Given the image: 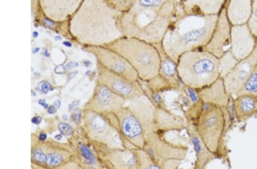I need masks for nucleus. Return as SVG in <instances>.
Returning a JSON list of instances; mask_svg holds the SVG:
<instances>
[{"instance_id": "39", "label": "nucleus", "mask_w": 257, "mask_h": 169, "mask_svg": "<svg viewBox=\"0 0 257 169\" xmlns=\"http://www.w3.org/2000/svg\"><path fill=\"white\" fill-rule=\"evenodd\" d=\"M41 121H42V118L39 116L34 117L32 119V122L37 125L40 124Z\"/></svg>"}, {"instance_id": "25", "label": "nucleus", "mask_w": 257, "mask_h": 169, "mask_svg": "<svg viewBox=\"0 0 257 169\" xmlns=\"http://www.w3.org/2000/svg\"><path fill=\"white\" fill-rule=\"evenodd\" d=\"M145 82L149 89L157 94L177 89L171 82L159 74L158 76Z\"/></svg>"}, {"instance_id": "16", "label": "nucleus", "mask_w": 257, "mask_h": 169, "mask_svg": "<svg viewBox=\"0 0 257 169\" xmlns=\"http://www.w3.org/2000/svg\"><path fill=\"white\" fill-rule=\"evenodd\" d=\"M128 107L142 122L145 133L155 132L154 118L156 106L146 94L131 101Z\"/></svg>"}, {"instance_id": "50", "label": "nucleus", "mask_w": 257, "mask_h": 169, "mask_svg": "<svg viewBox=\"0 0 257 169\" xmlns=\"http://www.w3.org/2000/svg\"><path fill=\"white\" fill-rule=\"evenodd\" d=\"M181 1H182V0H181Z\"/></svg>"}, {"instance_id": "2", "label": "nucleus", "mask_w": 257, "mask_h": 169, "mask_svg": "<svg viewBox=\"0 0 257 169\" xmlns=\"http://www.w3.org/2000/svg\"><path fill=\"white\" fill-rule=\"evenodd\" d=\"M184 14L181 0H176L159 10H131L121 15L118 24L124 36L153 44L161 43L174 20Z\"/></svg>"}, {"instance_id": "7", "label": "nucleus", "mask_w": 257, "mask_h": 169, "mask_svg": "<svg viewBox=\"0 0 257 169\" xmlns=\"http://www.w3.org/2000/svg\"><path fill=\"white\" fill-rule=\"evenodd\" d=\"M143 150L160 168H177L187 156L189 148L168 142L163 134L151 132L145 133Z\"/></svg>"}, {"instance_id": "1", "label": "nucleus", "mask_w": 257, "mask_h": 169, "mask_svg": "<svg viewBox=\"0 0 257 169\" xmlns=\"http://www.w3.org/2000/svg\"><path fill=\"white\" fill-rule=\"evenodd\" d=\"M122 14L106 0H84L70 20V34L90 46H105L123 36L118 24Z\"/></svg>"}, {"instance_id": "17", "label": "nucleus", "mask_w": 257, "mask_h": 169, "mask_svg": "<svg viewBox=\"0 0 257 169\" xmlns=\"http://www.w3.org/2000/svg\"><path fill=\"white\" fill-rule=\"evenodd\" d=\"M227 0H182V10L186 15L210 16L218 15Z\"/></svg>"}, {"instance_id": "35", "label": "nucleus", "mask_w": 257, "mask_h": 169, "mask_svg": "<svg viewBox=\"0 0 257 169\" xmlns=\"http://www.w3.org/2000/svg\"><path fill=\"white\" fill-rule=\"evenodd\" d=\"M58 127H59L61 134L63 135L67 134L70 128L68 124L64 122L60 123Z\"/></svg>"}, {"instance_id": "42", "label": "nucleus", "mask_w": 257, "mask_h": 169, "mask_svg": "<svg viewBox=\"0 0 257 169\" xmlns=\"http://www.w3.org/2000/svg\"><path fill=\"white\" fill-rule=\"evenodd\" d=\"M39 103L40 105L43 106L45 109H47L48 107V104H47L45 100H40Z\"/></svg>"}, {"instance_id": "38", "label": "nucleus", "mask_w": 257, "mask_h": 169, "mask_svg": "<svg viewBox=\"0 0 257 169\" xmlns=\"http://www.w3.org/2000/svg\"><path fill=\"white\" fill-rule=\"evenodd\" d=\"M78 64L76 62H70L66 64L64 67V69L65 70H69L74 68H76Z\"/></svg>"}, {"instance_id": "31", "label": "nucleus", "mask_w": 257, "mask_h": 169, "mask_svg": "<svg viewBox=\"0 0 257 169\" xmlns=\"http://www.w3.org/2000/svg\"><path fill=\"white\" fill-rule=\"evenodd\" d=\"M247 24L257 40V0H252L251 14Z\"/></svg>"}, {"instance_id": "47", "label": "nucleus", "mask_w": 257, "mask_h": 169, "mask_svg": "<svg viewBox=\"0 0 257 169\" xmlns=\"http://www.w3.org/2000/svg\"><path fill=\"white\" fill-rule=\"evenodd\" d=\"M63 118L64 120H67L68 118V116H66V115L64 114L63 116Z\"/></svg>"}, {"instance_id": "20", "label": "nucleus", "mask_w": 257, "mask_h": 169, "mask_svg": "<svg viewBox=\"0 0 257 169\" xmlns=\"http://www.w3.org/2000/svg\"><path fill=\"white\" fill-rule=\"evenodd\" d=\"M197 90L200 100L208 104L227 106L232 98L231 94L227 92L221 77L210 86Z\"/></svg>"}, {"instance_id": "19", "label": "nucleus", "mask_w": 257, "mask_h": 169, "mask_svg": "<svg viewBox=\"0 0 257 169\" xmlns=\"http://www.w3.org/2000/svg\"><path fill=\"white\" fill-rule=\"evenodd\" d=\"M138 149L114 148L106 146L105 156L111 166L117 168H140Z\"/></svg>"}, {"instance_id": "29", "label": "nucleus", "mask_w": 257, "mask_h": 169, "mask_svg": "<svg viewBox=\"0 0 257 169\" xmlns=\"http://www.w3.org/2000/svg\"><path fill=\"white\" fill-rule=\"evenodd\" d=\"M140 162V169L142 168H160L154 162L151 156L146 151L143 149L137 150Z\"/></svg>"}, {"instance_id": "4", "label": "nucleus", "mask_w": 257, "mask_h": 169, "mask_svg": "<svg viewBox=\"0 0 257 169\" xmlns=\"http://www.w3.org/2000/svg\"><path fill=\"white\" fill-rule=\"evenodd\" d=\"M218 58L202 49L186 52L177 62V72L182 84L196 90L214 83L220 77Z\"/></svg>"}, {"instance_id": "15", "label": "nucleus", "mask_w": 257, "mask_h": 169, "mask_svg": "<svg viewBox=\"0 0 257 169\" xmlns=\"http://www.w3.org/2000/svg\"><path fill=\"white\" fill-rule=\"evenodd\" d=\"M46 17L57 22H65L76 13L84 0H40Z\"/></svg>"}, {"instance_id": "40", "label": "nucleus", "mask_w": 257, "mask_h": 169, "mask_svg": "<svg viewBox=\"0 0 257 169\" xmlns=\"http://www.w3.org/2000/svg\"><path fill=\"white\" fill-rule=\"evenodd\" d=\"M80 101L77 100L73 101L71 104L69 105V109L72 110L73 108H75V107L80 104Z\"/></svg>"}, {"instance_id": "3", "label": "nucleus", "mask_w": 257, "mask_h": 169, "mask_svg": "<svg viewBox=\"0 0 257 169\" xmlns=\"http://www.w3.org/2000/svg\"><path fill=\"white\" fill-rule=\"evenodd\" d=\"M218 17L180 16L172 23L162 40L164 52L177 64L184 53L204 48L213 34Z\"/></svg>"}, {"instance_id": "6", "label": "nucleus", "mask_w": 257, "mask_h": 169, "mask_svg": "<svg viewBox=\"0 0 257 169\" xmlns=\"http://www.w3.org/2000/svg\"><path fill=\"white\" fill-rule=\"evenodd\" d=\"M232 119L229 106L204 103L200 116L193 124L203 142L217 158L224 155V138Z\"/></svg>"}, {"instance_id": "22", "label": "nucleus", "mask_w": 257, "mask_h": 169, "mask_svg": "<svg viewBox=\"0 0 257 169\" xmlns=\"http://www.w3.org/2000/svg\"><path fill=\"white\" fill-rule=\"evenodd\" d=\"M226 14L231 26L247 24L252 10V0H227Z\"/></svg>"}, {"instance_id": "5", "label": "nucleus", "mask_w": 257, "mask_h": 169, "mask_svg": "<svg viewBox=\"0 0 257 169\" xmlns=\"http://www.w3.org/2000/svg\"><path fill=\"white\" fill-rule=\"evenodd\" d=\"M103 46L123 56L138 72L141 80L147 82L159 75L161 58L154 44L123 36Z\"/></svg>"}, {"instance_id": "37", "label": "nucleus", "mask_w": 257, "mask_h": 169, "mask_svg": "<svg viewBox=\"0 0 257 169\" xmlns=\"http://www.w3.org/2000/svg\"><path fill=\"white\" fill-rule=\"evenodd\" d=\"M71 118L74 122H80L81 118V114L76 113L73 114L72 115Z\"/></svg>"}, {"instance_id": "13", "label": "nucleus", "mask_w": 257, "mask_h": 169, "mask_svg": "<svg viewBox=\"0 0 257 169\" xmlns=\"http://www.w3.org/2000/svg\"><path fill=\"white\" fill-rule=\"evenodd\" d=\"M125 100L106 86L98 84L89 106L96 113L115 114L123 106Z\"/></svg>"}, {"instance_id": "18", "label": "nucleus", "mask_w": 257, "mask_h": 169, "mask_svg": "<svg viewBox=\"0 0 257 169\" xmlns=\"http://www.w3.org/2000/svg\"><path fill=\"white\" fill-rule=\"evenodd\" d=\"M155 132L163 134L171 131L186 128L187 124L182 117L172 113L165 106H156L154 118Z\"/></svg>"}, {"instance_id": "44", "label": "nucleus", "mask_w": 257, "mask_h": 169, "mask_svg": "<svg viewBox=\"0 0 257 169\" xmlns=\"http://www.w3.org/2000/svg\"><path fill=\"white\" fill-rule=\"evenodd\" d=\"M53 104L57 108H60L61 105V103L60 100H57L54 102Z\"/></svg>"}, {"instance_id": "46", "label": "nucleus", "mask_w": 257, "mask_h": 169, "mask_svg": "<svg viewBox=\"0 0 257 169\" xmlns=\"http://www.w3.org/2000/svg\"><path fill=\"white\" fill-rule=\"evenodd\" d=\"M62 138V136L61 134H57L55 136V139L57 140H60Z\"/></svg>"}, {"instance_id": "41", "label": "nucleus", "mask_w": 257, "mask_h": 169, "mask_svg": "<svg viewBox=\"0 0 257 169\" xmlns=\"http://www.w3.org/2000/svg\"><path fill=\"white\" fill-rule=\"evenodd\" d=\"M48 112L49 114H55L57 112V110L56 108H55V106H51L49 107V108L48 110Z\"/></svg>"}, {"instance_id": "8", "label": "nucleus", "mask_w": 257, "mask_h": 169, "mask_svg": "<svg viewBox=\"0 0 257 169\" xmlns=\"http://www.w3.org/2000/svg\"><path fill=\"white\" fill-rule=\"evenodd\" d=\"M115 114L125 148L143 149L145 142V131L138 116L128 106L122 107Z\"/></svg>"}, {"instance_id": "45", "label": "nucleus", "mask_w": 257, "mask_h": 169, "mask_svg": "<svg viewBox=\"0 0 257 169\" xmlns=\"http://www.w3.org/2000/svg\"><path fill=\"white\" fill-rule=\"evenodd\" d=\"M77 74V72H75V73H72V74H70V75L69 76L70 79H72V78H74V76H76Z\"/></svg>"}, {"instance_id": "28", "label": "nucleus", "mask_w": 257, "mask_h": 169, "mask_svg": "<svg viewBox=\"0 0 257 169\" xmlns=\"http://www.w3.org/2000/svg\"><path fill=\"white\" fill-rule=\"evenodd\" d=\"M243 94L257 96V68L236 96Z\"/></svg>"}, {"instance_id": "21", "label": "nucleus", "mask_w": 257, "mask_h": 169, "mask_svg": "<svg viewBox=\"0 0 257 169\" xmlns=\"http://www.w3.org/2000/svg\"><path fill=\"white\" fill-rule=\"evenodd\" d=\"M186 129L188 130L196 152V160L194 168H205L210 162L217 158V156L206 147L192 124L188 122Z\"/></svg>"}, {"instance_id": "48", "label": "nucleus", "mask_w": 257, "mask_h": 169, "mask_svg": "<svg viewBox=\"0 0 257 169\" xmlns=\"http://www.w3.org/2000/svg\"><path fill=\"white\" fill-rule=\"evenodd\" d=\"M64 44L66 45V46H71V44L68 42H64Z\"/></svg>"}, {"instance_id": "10", "label": "nucleus", "mask_w": 257, "mask_h": 169, "mask_svg": "<svg viewBox=\"0 0 257 169\" xmlns=\"http://www.w3.org/2000/svg\"><path fill=\"white\" fill-rule=\"evenodd\" d=\"M88 49L96 56L98 62L103 67L128 80L140 83L141 80L138 72L118 53L105 46H89Z\"/></svg>"}, {"instance_id": "43", "label": "nucleus", "mask_w": 257, "mask_h": 169, "mask_svg": "<svg viewBox=\"0 0 257 169\" xmlns=\"http://www.w3.org/2000/svg\"><path fill=\"white\" fill-rule=\"evenodd\" d=\"M47 135L45 134H41L39 136V138L41 141H45L47 139Z\"/></svg>"}, {"instance_id": "30", "label": "nucleus", "mask_w": 257, "mask_h": 169, "mask_svg": "<svg viewBox=\"0 0 257 169\" xmlns=\"http://www.w3.org/2000/svg\"><path fill=\"white\" fill-rule=\"evenodd\" d=\"M106 1L113 9L124 14L131 9L137 0H106Z\"/></svg>"}, {"instance_id": "26", "label": "nucleus", "mask_w": 257, "mask_h": 169, "mask_svg": "<svg viewBox=\"0 0 257 169\" xmlns=\"http://www.w3.org/2000/svg\"><path fill=\"white\" fill-rule=\"evenodd\" d=\"M219 74L220 77L223 78L231 72L239 60L236 58L230 48L220 59H219Z\"/></svg>"}, {"instance_id": "36", "label": "nucleus", "mask_w": 257, "mask_h": 169, "mask_svg": "<svg viewBox=\"0 0 257 169\" xmlns=\"http://www.w3.org/2000/svg\"><path fill=\"white\" fill-rule=\"evenodd\" d=\"M52 90V86L49 84V82H44L42 86V90L44 93L47 94L48 92Z\"/></svg>"}, {"instance_id": "11", "label": "nucleus", "mask_w": 257, "mask_h": 169, "mask_svg": "<svg viewBox=\"0 0 257 169\" xmlns=\"http://www.w3.org/2000/svg\"><path fill=\"white\" fill-rule=\"evenodd\" d=\"M231 26L226 14V6L218 14L211 38L202 50L220 59L230 48Z\"/></svg>"}, {"instance_id": "9", "label": "nucleus", "mask_w": 257, "mask_h": 169, "mask_svg": "<svg viewBox=\"0 0 257 169\" xmlns=\"http://www.w3.org/2000/svg\"><path fill=\"white\" fill-rule=\"evenodd\" d=\"M98 84L104 85L127 100H134L144 94L142 84L128 80L97 63ZM141 82V81H140Z\"/></svg>"}, {"instance_id": "33", "label": "nucleus", "mask_w": 257, "mask_h": 169, "mask_svg": "<svg viewBox=\"0 0 257 169\" xmlns=\"http://www.w3.org/2000/svg\"><path fill=\"white\" fill-rule=\"evenodd\" d=\"M80 148L83 156L86 159L88 164H96V158H95L92 152H91L88 148H86L84 146H81Z\"/></svg>"}, {"instance_id": "34", "label": "nucleus", "mask_w": 257, "mask_h": 169, "mask_svg": "<svg viewBox=\"0 0 257 169\" xmlns=\"http://www.w3.org/2000/svg\"><path fill=\"white\" fill-rule=\"evenodd\" d=\"M33 158L41 163L45 162V154L41 150H37L33 152Z\"/></svg>"}, {"instance_id": "12", "label": "nucleus", "mask_w": 257, "mask_h": 169, "mask_svg": "<svg viewBox=\"0 0 257 169\" xmlns=\"http://www.w3.org/2000/svg\"><path fill=\"white\" fill-rule=\"evenodd\" d=\"M257 68V42L253 52L246 58L239 60L223 78L227 92L236 96Z\"/></svg>"}, {"instance_id": "49", "label": "nucleus", "mask_w": 257, "mask_h": 169, "mask_svg": "<svg viewBox=\"0 0 257 169\" xmlns=\"http://www.w3.org/2000/svg\"><path fill=\"white\" fill-rule=\"evenodd\" d=\"M31 93H32V96H36V94L35 92H32Z\"/></svg>"}, {"instance_id": "23", "label": "nucleus", "mask_w": 257, "mask_h": 169, "mask_svg": "<svg viewBox=\"0 0 257 169\" xmlns=\"http://www.w3.org/2000/svg\"><path fill=\"white\" fill-rule=\"evenodd\" d=\"M233 98L234 116L238 122L247 120L257 114V96L251 94H240Z\"/></svg>"}, {"instance_id": "24", "label": "nucleus", "mask_w": 257, "mask_h": 169, "mask_svg": "<svg viewBox=\"0 0 257 169\" xmlns=\"http://www.w3.org/2000/svg\"><path fill=\"white\" fill-rule=\"evenodd\" d=\"M158 50L161 58L159 74L171 82L177 88L180 84V78L177 72V64L164 50L161 42L153 44Z\"/></svg>"}, {"instance_id": "27", "label": "nucleus", "mask_w": 257, "mask_h": 169, "mask_svg": "<svg viewBox=\"0 0 257 169\" xmlns=\"http://www.w3.org/2000/svg\"><path fill=\"white\" fill-rule=\"evenodd\" d=\"M172 1L176 0H137L131 10H159L166 3Z\"/></svg>"}, {"instance_id": "32", "label": "nucleus", "mask_w": 257, "mask_h": 169, "mask_svg": "<svg viewBox=\"0 0 257 169\" xmlns=\"http://www.w3.org/2000/svg\"><path fill=\"white\" fill-rule=\"evenodd\" d=\"M63 158L61 155L57 154H45V162L48 166L55 167L59 166L63 162Z\"/></svg>"}, {"instance_id": "14", "label": "nucleus", "mask_w": 257, "mask_h": 169, "mask_svg": "<svg viewBox=\"0 0 257 169\" xmlns=\"http://www.w3.org/2000/svg\"><path fill=\"white\" fill-rule=\"evenodd\" d=\"M257 40L247 24L231 26L230 50L238 60L250 56L254 50Z\"/></svg>"}]
</instances>
